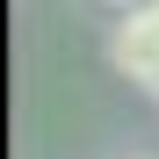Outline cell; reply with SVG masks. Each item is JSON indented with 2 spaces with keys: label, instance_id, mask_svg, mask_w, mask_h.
<instances>
[{
  "label": "cell",
  "instance_id": "obj_1",
  "mask_svg": "<svg viewBox=\"0 0 159 159\" xmlns=\"http://www.w3.org/2000/svg\"><path fill=\"white\" fill-rule=\"evenodd\" d=\"M116 7H130V0H116Z\"/></svg>",
  "mask_w": 159,
  "mask_h": 159
}]
</instances>
